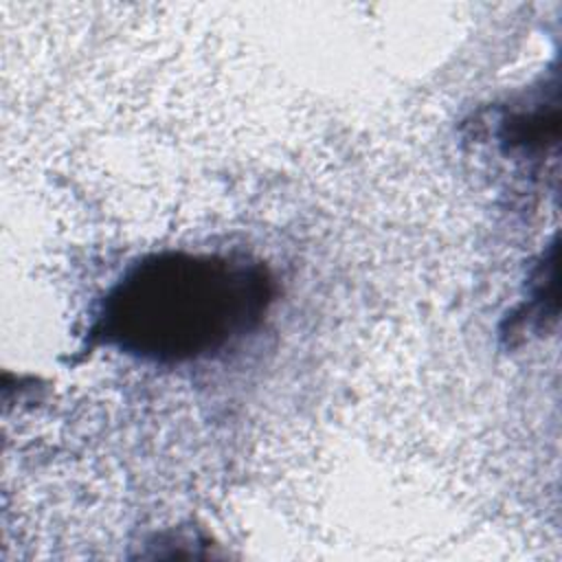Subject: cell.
Returning a JSON list of instances; mask_svg holds the SVG:
<instances>
[{
  "instance_id": "1",
  "label": "cell",
  "mask_w": 562,
  "mask_h": 562,
  "mask_svg": "<svg viewBox=\"0 0 562 562\" xmlns=\"http://www.w3.org/2000/svg\"><path fill=\"white\" fill-rule=\"evenodd\" d=\"M270 301L272 281L261 263L158 252L134 263L108 290L90 334L143 360L187 362L255 329Z\"/></svg>"
}]
</instances>
